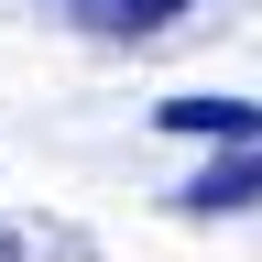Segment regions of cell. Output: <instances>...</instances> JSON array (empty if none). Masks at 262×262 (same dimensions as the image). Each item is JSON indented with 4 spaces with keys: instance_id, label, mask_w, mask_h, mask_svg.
Masks as SVG:
<instances>
[{
    "instance_id": "4",
    "label": "cell",
    "mask_w": 262,
    "mask_h": 262,
    "mask_svg": "<svg viewBox=\"0 0 262 262\" xmlns=\"http://www.w3.org/2000/svg\"><path fill=\"white\" fill-rule=\"evenodd\" d=\"M0 262H11V241H0Z\"/></svg>"
},
{
    "instance_id": "2",
    "label": "cell",
    "mask_w": 262,
    "mask_h": 262,
    "mask_svg": "<svg viewBox=\"0 0 262 262\" xmlns=\"http://www.w3.org/2000/svg\"><path fill=\"white\" fill-rule=\"evenodd\" d=\"M153 120L164 131H196V142H262V110H251V98H164Z\"/></svg>"
},
{
    "instance_id": "1",
    "label": "cell",
    "mask_w": 262,
    "mask_h": 262,
    "mask_svg": "<svg viewBox=\"0 0 262 262\" xmlns=\"http://www.w3.org/2000/svg\"><path fill=\"white\" fill-rule=\"evenodd\" d=\"M44 11L77 22V33H110V44H142V33H164L186 0H44Z\"/></svg>"
},
{
    "instance_id": "3",
    "label": "cell",
    "mask_w": 262,
    "mask_h": 262,
    "mask_svg": "<svg viewBox=\"0 0 262 262\" xmlns=\"http://www.w3.org/2000/svg\"><path fill=\"white\" fill-rule=\"evenodd\" d=\"M251 196H262V142H251V153H229V164H208V175L186 186V208H196V219H219V208H251Z\"/></svg>"
}]
</instances>
